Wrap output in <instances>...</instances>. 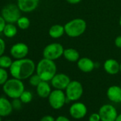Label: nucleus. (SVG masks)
<instances>
[{
	"label": "nucleus",
	"mask_w": 121,
	"mask_h": 121,
	"mask_svg": "<svg viewBox=\"0 0 121 121\" xmlns=\"http://www.w3.org/2000/svg\"><path fill=\"white\" fill-rule=\"evenodd\" d=\"M35 63L30 58L15 59L9 68V72L13 78L25 80L29 78L36 71Z\"/></svg>",
	"instance_id": "1"
},
{
	"label": "nucleus",
	"mask_w": 121,
	"mask_h": 121,
	"mask_svg": "<svg viewBox=\"0 0 121 121\" xmlns=\"http://www.w3.org/2000/svg\"><path fill=\"white\" fill-rule=\"evenodd\" d=\"M36 71L42 81L48 82L57 73V67L54 60L43 58L39 61Z\"/></svg>",
	"instance_id": "2"
},
{
	"label": "nucleus",
	"mask_w": 121,
	"mask_h": 121,
	"mask_svg": "<svg viewBox=\"0 0 121 121\" xmlns=\"http://www.w3.org/2000/svg\"><path fill=\"white\" fill-rule=\"evenodd\" d=\"M24 91V84L22 81L15 78L8 79L3 85L4 93L12 99L19 98Z\"/></svg>",
	"instance_id": "3"
},
{
	"label": "nucleus",
	"mask_w": 121,
	"mask_h": 121,
	"mask_svg": "<svg viewBox=\"0 0 121 121\" xmlns=\"http://www.w3.org/2000/svg\"><path fill=\"white\" fill-rule=\"evenodd\" d=\"M86 21L81 18L72 19L64 25L65 34L71 38H76L81 36L86 31Z\"/></svg>",
	"instance_id": "4"
},
{
	"label": "nucleus",
	"mask_w": 121,
	"mask_h": 121,
	"mask_svg": "<svg viewBox=\"0 0 121 121\" xmlns=\"http://www.w3.org/2000/svg\"><path fill=\"white\" fill-rule=\"evenodd\" d=\"M65 93L69 101H77L83 95V88L81 82L78 81H71L65 89Z\"/></svg>",
	"instance_id": "5"
},
{
	"label": "nucleus",
	"mask_w": 121,
	"mask_h": 121,
	"mask_svg": "<svg viewBox=\"0 0 121 121\" xmlns=\"http://www.w3.org/2000/svg\"><path fill=\"white\" fill-rule=\"evenodd\" d=\"M21 10L17 4H9L3 7L1 12L2 17L4 19L7 23H17L21 16Z\"/></svg>",
	"instance_id": "6"
},
{
	"label": "nucleus",
	"mask_w": 121,
	"mask_h": 121,
	"mask_svg": "<svg viewBox=\"0 0 121 121\" xmlns=\"http://www.w3.org/2000/svg\"><path fill=\"white\" fill-rule=\"evenodd\" d=\"M50 106L54 110H60L67 103V98L65 92L62 90L54 89L48 97Z\"/></svg>",
	"instance_id": "7"
},
{
	"label": "nucleus",
	"mask_w": 121,
	"mask_h": 121,
	"mask_svg": "<svg viewBox=\"0 0 121 121\" xmlns=\"http://www.w3.org/2000/svg\"><path fill=\"white\" fill-rule=\"evenodd\" d=\"M64 46L59 43H51L47 45L43 51V56L45 58L55 60L64 55Z\"/></svg>",
	"instance_id": "8"
},
{
	"label": "nucleus",
	"mask_w": 121,
	"mask_h": 121,
	"mask_svg": "<svg viewBox=\"0 0 121 121\" xmlns=\"http://www.w3.org/2000/svg\"><path fill=\"white\" fill-rule=\"evenodd\" d=\"M98 113L101 121H115L118 115L117 109L111 104L103 105L100 108Z\"/></svg>",
	"instance_id": "9"
},
{
	"label": "nucleus",
	"mask_w": 121,
	"mask_h": 121,
	"mask_svg": "<svg viewBox=\"0 0 121 121\" xmlns=\"http://www.w3.org/2000/svg\"><path fill=\"white\" fill-rule=\"evenodd\" d=\"M87 112L86 105L81 102H75L69 108L70 115L76 120H81L85 117Z\"/></svg>",
	"instance_id": "10"
},
{
	"label": "nucleus",
	"mask_w": 121,
	"mask_h": 121,
	"mask_svg": "<svg viewBox=\"0 0 121 121\" xmlns=\"http://www.w3.org/2000/svg\"><path fill=\"white\" fill-rule=\"evenodd\" d=\"M69 76L65 73H56L51 81V86L55 89L64 91L71 82Z\"/></svg>",
	"instance_id": "11"
},
{
	"label": "nucleus",
	"mask_w": 121,
	"mask_h": 121,
	"mask_svg": "<svg viewBox=\"0 0 121 121\" xmlns=\"http://www.w3.org/2000/svg\"><path fill=\"white\" fill-rule=\"evenodd\" d=\"M29 47L24 43H17L10 48L11 56L15 59H22L26 57L29 53Z\"/></svg>",
	"instance_id": "12"
},
{
	"label": "nucleus",
	"mask_w": 121,
	"mask_h": 121,
	"mask_svg": "<svg viewBox=\"0 0 121 121\" xmlns=\"http://www.w3.org/2000/svg\"><path fill=\"white\" fill-rule=\"evenodd\" d=\"M39 0H17V6L22 12L29 13L34 11L39 6Z\"/></svg>",
	"instance_id": "13"
},
{
	"label": "nucleus",
	"mask_w": 121,
	"mask_h": 121,
	"mask_svg": "<svg viewBox=\"0 0 121 121\" xmlns=\"http://www.w3.org/2000/svg\"><path fill=\"white\" fill-rule=\"evenodd\" d=\"M77 66L80 71L83 73H90L95 67V64L93 60L88 57L80 58L77 61Z\"/></svg>",
	"instance_id": "14"
},
{
	"label": "nucleus",
	"mask_w": 121,
	"mask_h": 121,
	"mask_svg": "<svg viewBox=\"0 0 121 121\" xmlns=\"http://www.w3.org/2000/svg\"><path fill=\"white\" fill-rule=\"evenodd\" d=\"M109 100L115 103H121V87L119 86H110L106 92Z\"/></svg>",
	"instance_id": "15"
},
{
	"label": "nucleus",
	"mask_w": 121,
	"mask_h": 121,
	"mask_svg": "<svg viewBox=\"0 0 121 121\" xmlns=\"http://www.w3.org/2000/svg\"><path fill=\"white\" fill-rule=\"evenodd\" d=\"M103 68L105 72L110 75H115L120 72V64L112 58H109L105 60Z\"/></svg>",
	"instance_id": "16"
},
{
	"label": "nucleus",
	"mask_w": 121,
	"mask_h": 121,
	"mask_svg": "<svg viewBox=\"0 0 121 121\" xmlns=\"http://www.w3.org/2000/svg\"><path fill=\"white\" fill-rule=\"evenodd\" d=\"M13 110L12 102L4 97H0V116L7 117L12 112Z\"/></svg>",
	"instance_id": "17"
},
{
	"label": "nucleus",
	"mask_w": 121,
	"mask_h": 121,
	"mask_svg": "<svg viewBox=\"0 0 121 121\" xmlns=\"http://www.w3.org/2000/svg\"><path fill=\"white\" fill-rule=\"evenodd\" d=\"M51 88L48 81H42L36 86V93L37 95L42 98H46L49 96L51 93Z\"/></svg>",
	"instance_id": "18"
},
{
	"label": "nucleus",
	"mask_w": 121,
	"mask_h": 121,
	"mask_svg": "<svg viewBox=\"0 0 121 121\" xmlns=\"http://www.w3.org/2000/svg\"><path fill=\"white\" fill-rule=\"evenodd\" d=\"M65 34L64 26L60 24H54L51 26L48 31L49 36L53 39H59Z\"/></svg>",
	"instance_id": "19"
},
{
	"label": "nucleus",
	"mask_w": 121,
	"mask_h": 121,
	"mask_svg": "<svg viewBox=\"0 0 121 121\" xmlns=\"http://www.w3.org/2000/svg\"><path fill=\"white\" fill-rule=\"evenodd\" d=\"M63 56L67 60H69L70 62L78 61L80 58V54L78 51L73 48H69L64 49Z\"/></svg>",
	"instance_id": "20"
},
{
	"label": "nucleus",
	"mask_w": 121,
	"mask_h": 121,
	"mask_svg": "<svg viewBox=\"0 0 121 121\" xmlns=\"http://www.w3.org/2000/svg\"><path fill=\"white\" fill-rule=\"evenodd\" d=\"M3 34L7 38H13L17 34V28L14 24L7 23L4 29Z\"/></svg>",
	"instance_id": "21"
},
{
	"label": "nucleus",
	"mask_w": 121,
	"mask_h": 121,
	"mask_svg": "<svg viewBox=\"0 0 121 121\" xmlns=\"http://www.w3.org/2000/svg\"><path fill=\"white\" fill-rule=\"evenodd\" d=\"M13 61L9 56L6 55H2L0 56V68L9 69Z\"/></svg>",
	"instance_id": "22"
},
{
	"label": "nucleus",
	"mask_w": 121,
	"mask_h": 121,
	"mask_svg": "<svg viewBox=\"0 0 121 121\" xmlns=\"http://www.w3.org/2000/svg\"><path fill=\"white\" fill-rule=\"evenodd\" d=\"M19 29L25 30L30 26V20L26 17H21L17 22Z\"/></svg>",
	"instance_id": "23"
},
{
	"label": "nucleus",
	"mask_w": 121,
	"mask_h": 121,
	"mask_svg": "<svg viewBox=\"0 0 121 121\" xmlns=\"http://www.w3.org/2000/svg\"><path fill=\"white\" fill-rule=\"evenodd\" d=\"M20 100L23 103H29L33 99V94L29 91H24L20 96Z\"/></svg>",
	"instance_id": "24"
},
{
	"label": "nucleus",
	"mask_w": 121,
	"mask_h": 121,
	"mask_svg": "<svg viewBox=\"0 0 121 121\" xmlns=\"http://www.w3.org/2000/svg\"><path fill=\"white\" fill-rule=\"evenodd\" d=\"M8 78L9 74L6 69L0 68V86H3L8 81Z\"/></svg>",
	"instance_id": "25"
},
{
	"label": "nucleus",
	"mask_w": 121,
	"mask_h": 121,
	"mask_svg": "<svg viewBox=\"0 0 121 121\" xmlns=\"http://www.w3.org/2000/svg\"><path fill=\"white\" fill-rule=\"evenodd\" d=\"M41 81H42L41 78L37 73L33 74L32 76H31L29 77V83L32 86L36 87Z\"/></svg>",
	"instance_id": "26"
},
{
	"label": "nucleus",
	"mask_w": 121,
	"mask_h": 121,
	"mask_svg": "<svg viewBox=\"0 0 121 121\" xmlns=\"http://www.w3.org/2000/svg\"><path fill=\"white\" fill-rule=\"evenodd\" d=\"M22 100H20V98H14L13 99L12 102V107H13V109H15V110H20L22 108Z\"/></svg>",
	"instance_id": "27"
},
{
	"label": "nucleus",
	"mask_w": 121,
	"mask_h": 121,
	"mask_svg": "<svg viewBox=\"0 0 121 121\" xmlns=\"http://www.w3.org/2000/svg\"><path fill=\"white\" fill-rule=\"evenodd\" d=\"M88 121H101L99 113L98 112L92 113L88 117Z\"/></svg>",
	"instance_id": "28"
},
{
	"label": "nucleus",
	"mask_w": 121,
	"mask_h": 121,
	"mask_svg": "<svg viewBox=\"0 0 121 121\" xmlns=\"http://www.w3.org/2000/svg\"><path fill=\"white\" fill-rule=\"evenodd\" d=\"M6 49V44L5 41H4L3 39L0 38V56L4 55V53Z\"/></svg>",
	"instance_id": "29"
},
{
	"label": "nucleus",
	"mask_w": 121,
	"mask_h": 121,
	"mask_svg": "<svg viewBox=\"0 0 121 121\" xmlns=\"http://www.w3.org/2000/svg\"><path fill=\"white\" fill-rule=\"evenodd\" d=\"M6 24H7L6 21H5L4 19L2 17V15H0V33L3 32L4 29Z\"/></svg>",
	"instance_id": "30"
},
{
	"label": "nucleus",
	"mask_w": 121,
	"mask_h": 121,
	"mask_svg": "<svg viewBox=\"0 0 121 121\" xmlns=\"http://www.w3.org/2000/svg\"><path fill=\"white\" fill-rule=\"evenodd\" d=\"M56 118H54L53 116L50 115H46L43 116L39 121H55Z\"/></svg>",
	"instance_id": "31"
},
{
	"label": "nucleus",
	"mask_w": 121,
	"mask_h": 121,
	"mask_svg": "<svg viewBox=\"0 0 121 121\" xmlns=\"http://www.w3.org/2000/svg\"><path fill=\"white\" fill-rule=\"evenodd\" d=\"M55 121H71V120L64 115H59L56 118Z\"/></svg>",
	"instance_id": "32"
},
{
	"label": "nucleus",
	"mask_w": 121,
	"mask_h": 121,
	"mask_svg": "<svg viewBox=\"0 0 121 121\" xmlns=\"http://www.w3.org/2000/svg\"><path fill=\"white\" fill-rule=\"evenodd\" d=\"M115 45L117 48H121V35L116 37V39L115 40Z\"/></svg>",
	"instance_id": "33"
},
{
	"label": "nucleus",
	"mask_w": 121,
	"mask_h": 121,
	"mask_svg": "<svg viewBox=\"0 0 121 121\" xmlns=\"http://www.w3.org/2000/svg\"><path fill=\"white\" fill-rule=\"evenodd\" d=\"M66 1L69 3V4H78L80 3L82 0H66Z\"/></svg>",
	"instance_id": "34"
},
{
	"label": "nucleus",
	"mask_w": 121,
	"mask_h": 121,
	"mask_svg": "<svg viewBox=\"0 0 121 121\" xmlns=\"http://www.w3.org/2000/svg\"><path fill=\"white\" fill-rule=\"evenodd\" d=\"M115 121H121V113L119 114V115H117V117Z\"/></svg>",
	"instance_id": "35"
},
{
	"label": "nucleus",
	"mask_w": 121,
	"mask_h": 121,
	"mask_svg": "<svg viewBox=\"0 0 121 121\" xmlns=\"http://www.w3.org/2000/svg\"><path fill=\"white\" fill-rule=\"evenodd\" d=\"M119 24H120V27H121V15H120V19H119Z\"/></svg>",
	"instance_id": "36"
},
{
	"label": "nucleus",
	"mask_w": 121,
	"mask_h": 121,
	"mask_svg": "<svg viewBox=\"0 0 121 121\" xmlns=\"http://www.w3.org/2000/svg\"><path fill=\"white\" fill-rule=\"evenodd\" d=\"M120 72L121 73V63L120 64Z\"/></svg>",
	"instance_id": "37"
},
{
	"label": "nucleus",
	"mask_w": 121,
	"mask_h": 121,
	"mask_svg": "<svg viewBox=\"0 0 121 121\" xmlns=\"http://www.w3.org/2000/svg\"><path fill=\"white\" fill-rule=\"evenodd\" d=\"M4 121H13V120H4Z\"/></svg>",
	"instance_id": "38"
},
{
	"label": "nucleus",
	"mask_w": 121,
	"mask_h": 121,
	"mask_svg": "<svg viewBox=\"0 0 121 121\" xmlns=\"http://www.w3.org/2000/svg\"><path fill=\"white\" fill-rule=\"evenodd\" d=\"M0 121H2V116H0Z\"/></svg>",
	"instance_id": "39"
}]
</instances>
